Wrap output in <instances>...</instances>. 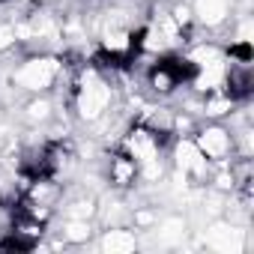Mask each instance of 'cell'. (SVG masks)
<instances>
[{
	"mask_svg": "<svg viewBox=\"0 0 254 254\" xmlns=\"http://www.w3.org/2000/svg\"><path fill=\"white\" fill-rule=\"evenodd\" d=\"M114 102V87L111 81H105L96 69H84L78 87H75V111L84 123H96L99 117H105L111 111Z\"/></svg>",
	"mask_w": 254,
	"mask_h": 254,
	"instance_id": "1",
	"label": "cell"
},
{
	"mask_svg": "<svg viewBox=\"0 0 254 254\" xmlns=\"http://www.w3.org/2000/svg\"><path fill=\"white\" fill-rule=\"evenodd\" d=\"M60 69H63V63H60L57 57H51V54H36V57L24 60V63L15 69L12 81L18 84V90H27V93H45L48 87H54Z\"/></svg>",
	"mask_w": 254,
	"mask_h": 254,
	"instance_id": "2",
	"label": "cell"
},
{
	"mask_svg": "<svg viewBox=\"0 0 254 254\" xmlns=\"http://www.w3.org/2000/svg\"><path fill=\"white\" fill-rule=\"evenodd\" d=\"M203 245L215 254H242L245 251V227H239L236 221H215L203 230Z\"/></svg>",
	"mask_w": 254,
	"mask_h": 254,
	"instance_id": "3",
	"label": "cell"
},
{
	"mask_svg": "<svg viewBox=\"0 0 254 254\" xmlns=\"http://www.w3.org/2000/svg\"><path fill=\"white\" fill-rule=\"evenodd\" d=\"M191 141L206 156V162H218V165H224L233 156V150H236L233 147V135L224 129V126H203V129L194 132Z\"/></svg>",
	"mask_w": 254,
	"mask_h": 254,
	"instance_id": "4",
	"label": "cell"
},
{
	"mask_svg": "<svg viewBox=\"0 0 254 254\" xmlns=\"http://www.w3.org/2000/svg\"><path fill=\"white\" fill-rule=\"evenodd\" d=\"M174 168L186 180H206L209 177V162L191 138H177L174 141Z\"/></svg>",
	"mask_w": 254,
	"mask_h": 254,
	"instance_id": "5",
	"label": "cell"
},
{
	"mask_svg": "<svg viewBox=\"0 0 254 254\" xmlns=\"http://www.w3.org/2000/svg\"><path fill=\"white\" fill-rule=\"evenodd\" d=\"M191 12H194V21L197 24L215 30V27H221L230 18V0H194Z\"/></svg>",
	"mask_w": 254,
	"mask_h": 254,
	"instance_id": "6",
	"label": "cell"
},
{
	"mask_svg": "<svg viewBox=\"0 0 254 254\" xmlns=\"http://www.w3.org/2000/svg\"><path fill=\"white\" fill-rule=\"evenodd\" d=\"M99 248L108 251V254H129V251L138 248V236L129 227H123V224L105 227L102 230V239H99Z\"/></svg>",
	"mask_w": 254,
	"mask_h": 254,
	"instance_id": "7",
	"label": "cell"
},
{
	"mask_svg": "<svg viewBox=\"0 0 254 254\" xmlns=\"http://www.w3.org/2000/svg\"><path fill=\"white\" fill-rule=\"evenodd\" d=\"M132 48H135V36L126 24H111L102 33V51L111 54V57H126Z\"/></svg>",
	"mask_w": 254,
	"mask_h": 254,
	"instance_id": "8",
	"label": "cell"
},
{
	"mask_svg": "<svg viewBox=\"0 0 254 254\" xmlns=\"http://www.w3.org/2000/svg\"><path fill=\"white\" fill-rule=\"evenodd\" d=\"M153 236L159 239V245H180L189 233V221L183 215H168L162 221H153Z\"/></svg>",
	"mask_w": 254,
	"mask_h": 254,
	"instance_id": "9",
	"label": "cell"
},
{
	"mask_svg": "<svg viewBox=\"0 0 254 254\" xmlns=\"http://www.w3.org/2000/svg\"><path fill=\"white\" fill-rule=\"evenodd\" d=\"M108 180L114 183V186H120V189H126V186H132L135 180H138V165L126 156V153H120V156H114L111 159V168H108Z\"/></svg>",
	"mask_w": 254,
	"mask_h": 254,
	"instance_id": "10",
	"label": "cell"
},
{
	"mask_svg": "<svg viewBox=\"0 0 254 254\" xmlns=\"http://www.w3.org/2000/svg\"><path fill=\"white\" fill-rule=\"evenodd\" d=\"M93 218H66L63 221V230H60V236H63V242H69V245H84V242H90L93 239Z\"/></svg>",
	"mask_w": 254,
	"mask_h": 254,
	"instance_id": "11",
	"label": "cell"
},
{
	"mask_svg": "<svg viewBox=\"0 0 254 254\" xmlns=\"http://www.w3.org/2000/svg\"><path fill=\"white\" fill-rule=\"evenodd\" d=\"M24 117H27V123H33V126L48 123V120L54 117V105H51V99H45V96H39V93H36V99H30V102H27Z\"/></svg>",
	"mask_w": 254,
	"mask_h": 254,
	"instance_id": "12",
	"label": "cell"
},
{
	"mask_svg": "<svg viewBox=\"0 0 254 254\" xmlns=\"http://www.w3.org/2000/svg\"><path fill=\"white\" fill-rule=\"evenodd\" d=\"M63 212H66V218H93V215L99 212V206H96L93 197H78V200H72Z\"/></svg>",
	"mask_w": 254,
	"mask_h": 254,
	"instance_id": "13",
	"label": "cell"
},
{
	"mask_svg": "<svg viewBox=\"0 0 254 254\" xmlns=\"http://www.w3.org/2000/svg\"><path fill=\"white\" fill-rule=\"evenodd\" d=\"M9 45H15V27H9V24H0V51H3V48H9Z\"/></svg>",
	"mask_w": 254,
	"mask_h": 254,
	"instance_id": "14",
	"label": "cell"
}]
</instances>
